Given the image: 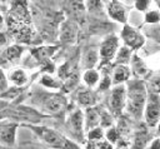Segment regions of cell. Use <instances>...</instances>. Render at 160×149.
<instances>
[{"label":"cell","instance_id":"6","mask_svg":"<svg viewBox=\"0 0 160 149\" xmlns=\"http://www.w3.org/2000/svg\"><path fill=\"white\" fill-rule=\"evenodd\" d=\"M125 99H126V89L122 84H118L114 86V89L110 93L109 96V109L112 115H120L124 106H125Z\"/></svg>","mask_w":160,"mask_h":149},{"label":"cell","instance_id":"13","mask_svg":"<svg viewBox=\"0 0 160 149\" xmlns=\"http://www.w3.org/2000/svg\"><path fill=\"white\" fill-rule=\"evenodd\" d=\"M84 120H85V128H86L88 131L90 129L98 126L100 124V110H99V108H95V106L86 108Z\"/></svg>","mask_w":160,"mask_h":149},{"label":"cell","instance_id":"24","mask_svg":"<svg viewBox=\"0 0 160 149\" xmlns=\"http://www.w3.org/2000/svg\"><path fill=\"white\" fill-rule=\"evenodd\" d=\"M21 53H22V48H21V46H19V45H12V46H9V48L5 50L4 55H5V58H6L8 60L15 61V60H18V59L20 58Z\"/></svg>","mask_w":160,"mask_h":149},{"label":"cell","instance_id":"35","mask_svg":"<svg viewBox=\"0 0 160 149\" xmlns=\"http://www.w3.org/2000/svg\"><path fill=\"white\" fill-rule=\"evenodd\" d=\"M8 88V83H6V78H5V74L4 71L0 69V91L4 93Z\"/></svg>","mask_w":160,"mask_h":149},{"label":"cell","instance_id":"2","mask_svg":"<svg viewBox=\"0 0 160 149\" xmlns=\"http://www.w3.org/2000/svg\"><path fill=\"white\" fill-rule=\"evenodd\" d=\"M28 126L49 148H52V149H80V146L76 143H74L72 140H70L69 138H66L64 134L59 133L55 129H51L48 126H41V125H34V124H30Z\"/></svg>","mask_w":160,"mask_h":149},{"label":"cell","instance_id":"16","mask_svg":"<svg viewBox=\"0 0 160 149\" xmlns=\"http://www.w3.org/2000/svg\"><path fill=\"white\" fill-rule=\"evenodd\" d=\"M78 103L82 106H94L96 103V95L90 89H81L78 93Z\"/></svg>","mask_w":160,"mask_h":149},{"label":"cell","instance_id":"14","mask_svg":"<svg viewBox=\"0 0 160 149\" xmlns=\"http://www.w3.org/2000/svg\"><path fill=\"white\" fill-rule=\"evenodd\" d=\"M66 8L71 16L76 20H82L84 14H85V4L82 0H68L66 1Z\"/></svg>","mask_w":160,"mask_h":149},{"label":"cell","instance_id":"36","mask_svg":"<svg viewBox=\"0 0 160 149\" xmlns=\"http://www.w3.org/2000/svg\"><path fill=\"white\" fill-rule=\"evenodd\" d=\"M110 84H111V80H110V78L106 75V76L104 78V80L101 81V84H100V86H99V90H106V89L110 86Z\"/></svg>","mask_w":160,"mask_h":149},{"label":"cell","instance_id":"33","mask_svg":"<svg viewBox=\"0 0 160 149\" xmlns=\"http://www.w3.org/2000/svg\"><path fill=\"white\" fill-rule=\"evenodd\" d=\"M96 149H114L112 144L109 140H98L96 143Z\"/></svg>","mask_w":160,"mask_h":149},{"label":"cell","instance_id":"29","mask_svg":"<svg viewBox=\"0 0 160 149\" xmlns=\"http://www.w3.org/2000/svg\"><path fill=\"white\" fill-rule=\"evenodd\" d=\"M145 21H146L148 24H151V25L159 24V23H160V13L156 11V10L149 11V13L145 15Z\"/></svg>","mask_w":160,"mask_h":149},{"label":"cell","instance_id":"8","mask_svg":"<svg viewBox=\"0 0 160 149\" xmlns=\"http://www.w3.org/2000/svg\"><path fill=\"white\" fill-rule=\"evenodd\" d=\"M121 38L125 43V46H128L131 50H138L140 49L144 43H145V38L141 33H139L136 29H134L130 25H125L122 28L121 31Z\"/></svg>","mask_w":160,"mask_h":149},{"label":"cell","instance_id":"15","mask_svg":"<svg viewBox=\"0 0 160 149\" xmlns=\"http://www.w3.org/2000/svg\"><path fill=\"white\" fill-rule=\"evenodd\" d=\"M130 78V69L126 65H118L114 71H112V79L111 83L118 85V84H122L124 81H126Z\"/></svg>","mask_w":160,"mask_h":149},{"label":"cell","instance_id":"4","mask_svg":"<svg viewBox=\"0 0 160 149\" xmlns=\"http://www.w3.org/2000/svg\"><path fill=\"white\" fill-rule=\"evenodd\" d=\"M11 118L15 120H22V121H29V123H38L40 119L44 118V114L38 113L36 110L28 108V106H16L11 110H5L4 113H0V118Z\"/></svg>","mask_w":160,"mask_h":149},{"label":"cell","instance_id":"37","mask_svg":"<svg viewBox=\"0 0 160 149\" xmlns=\"http://www.w3.org/2000/svg\"><path fill=\"white\" fill-rule=\"evenodd\" d=\"M149 149H160V139L158 138V139H155V140H152V143L150 144V146H149Z\"/></svg>","mask_w":160,"mask_h":149},{"label":"cell","instance_id":"40","mask_svg":"<svg viewBox=\"0 0 160 149\" xmlns=\"http://www.w3.org/2000/svg\"><path fill=\"white\" fill-rule=\"evenodd\" d=\"M156 1H158V4H159V5H160V0H156Z\"/></svg>","mask_w":160,"mask_h":149},{"label":"cell","instance_id":"30","mask_svg":"<svg viewBox=\"0 0 160 149\" xmlns=\"http://www.w3.org/2000/svg\"><path fill=\"white\" fill-rule=\"evenodd\" d=\"M104 8L102 0H88V9L92 13H99Z\"/></svg>","mask_w":160,"mask_h":149},{"label":"cell","instance_id":"18","mask_svg":"<svg viewBox=\"0 0 160 149\" xmlns=\"http://www.w3.org/2000/svg\"><path fill=\"white\" fill-rule=\"evenodd\" d=\"M56 50V46H42V48H38L34 49L31 51V54L36 58V60L39 61H46Z\"/></svg>","mask_w":160,"mask_h":149},{"label":"cell","instance_id":"21","mask_svg":"<svg viewBox=\"0 0 160 149\" xmlns=\"http://www.w3.org/2000/svg\"><path fill=\"white\" fill-rule=\"evenodd\" d=\"M10 80H11V83L14 85L22 86L28 81V75H26L25 70H22V69H15L14 71L10 73Z\"/></svg>","mask_w":160,"mask_h":149},{"label":"cell","instance_id":"5","mask_svg":"<svg viewBox=\"0 0 160 149\" xmlns=\"http://www.w3.org/2000/svg\"><path fill=\"white\" fill-rule=\"evenodd\" d=\"M144 115L146 124L152 128L156 126L160 121V99L158 94L150 93L146 99V104L144 108Z\"/></svg>","mask_w":160,"mask_h":149},{"label":"cell","instance_id":"31","mask_svg":"<svg viewBox=\"0 0 160 149\" xmlns=\"http://www.w3.org/2000/svg\"><path fill=\"white\" fill-rule=\"evenodd\" d=\"M105 136H106V139H108L110 143H116L118 139L120 138V135H119V133H118V130H116L115 128H110V129L108 130V133L105 134Z\"/></svg>","mask_w":160,"mask_h":149},{"label":"cell","instance_id":"7","mask_svg":"<svg viewBox=\"0 0 160 149\" xmlns=\"http://www.w3.org/2000/svg\"><path fill=\"white\" fill-rule=\"evenodd\" d=\"M66 128L70 133V135L79 141H84V114L81 110H75L70 114L68 121H66Z\"/></svg>","mask_w":160,"mask_h":149},{"label":"cell","instance_id":"28","mask_svg":"<svg viewBox=\"0 0 160 149\" xmlns=\"http://www.w3.org/2000/svg\"><path fill=\"white\" fill-rule=\"evenodd\" d=\"M88 138L90 141H98V140H101L104 138V133H102V129L101 128H92L89 130V134H88Z\"/></svg>","mask_w":160,"mask_h":149},{"label":"cell","instance_id":"22","mask_svg":"<svg viewBox=\"0 0 160 149\" xmlns=\"http://www.w3.org/2000/svg\"><path fill=\"white\" fill-rule=\"evenodd\" d=\"M115 56H116V60H115L116 64L126 65L131 59V49H129L128 46H122L116 51Z\"/></svg>","mask_w":160,"mask_h":149},{"label":"cell","instance_id":"20","mask_svg":"<svg viewBox=\"0 0 160 149\" xmlns=\"http://www.w3.org/2000/svg\"><path fill=\"white\" fill-rule=\"evenodd\" d=\"M98 59H99V55H98V51L94 50V49H90L88 50L84 56H82V66L88 70V69H92V66L98 63Z\"/></svg>","mask_w":160,"mask_h":149},{"label":"cell","instance_id":"23","mask_svg":"<svg viewBox=\"0 0 160 149\" xmlns=\"http://www.w3.org/2000/svg\"><path fill=\"white\" fill-rule=\"evenodd\" d=\"M82 79L85 81V84L91 88V86H94V85L98 84V81H99V73L96 70H94V69H88L84 73Z\"/></svg>","mask_w":160,"mask_h":149},{"label":"cell","instance_id":"34","mask_svg":"<svg viewBox=\"0 0 160 149\" xmlns=\"http://www.w3.org/2000/svg\"><path fill=\"white\" fill-rule=\"evenodd\" d=\"M149 4H150V0H136L135 6H136V9H138V10L144 11V10H146V9H148Z\"/></svg>","mask_w":160,"mask_h":149},{"label":"cell","instance_id":"32","mask_svg":"<svg viewBox=\"0 0 160 149\" xmlns=\"http://www.w3.org/2000/svg\"><path fill=\"white\" fill-rule=\"evenodd\" d=\"M149 35H150L151 38H154L155 40L160 41V24H155V25L150 29Z\"/></svg>","mask_w":160,"mask_h":149},{"label":"cell","instance_id":"3","mask_svg":"<svg viewBox=\"0 0 160 149\" xmlns=\"http://www.w3.org/2000/svg\"><path fill=\"white\" fill-rule=\"evenodd\" d=\"M38 104L41 109V111L50 114V115H58L62 113L66 108V99L64 95L58 94V93H49L40 95L38 98Z\"/></svg>","mask_w":160,"mask_h":149},{"label":"cell","instance_id":"11","mask_svg":"<svg viewBox=\"0 0 160 149\" xmlns=\"http://www.w3.org/2000/svg\"><path fill=\"white\" fill-rule=\"evenodd\" d=\"M16 123H9L0 126V144L10 148L15 144V136H16Z\"/></svg>","mask_w":160,"mask_h":149},{"label":"cell","instance_id":"1","mask_svg":"<svg viewBox=\"0 0 160 149\" xmlns=\"http://www.w3.org/2000/svg\"><path fill=\"white\" fill-rule=\"evenodd\" d=\"M146 99H148V90L145 83L139 79L130 81L125 99V106L130 116H132L136 120L141 119L146 104Z\"/></svg>","mask_w":160,"mask_h":149},{"label":"cell","instance_id":"12","mask_svg":"<svg viewBox=\"0 0 160 149\" xmlns=\"http://www.w3.org/2000/svg\"><path fill=\"white\" fill-rule=\"evenodd\" d=\"M108 14L111 19L119 21V23H126V9L122 4H120L116 0H112L108 6Z\"/></svg>","mask_w":160,"mask_h":149},{"label":"cell","instance_id":"26","mask_svg":"<svg viewBox=\"0 0 160 149\" xmlns=\"http://www.w3.org/2000/svg\"><path fill=\"white\" fill-rule=\"evenodd\" d=\"M149 89H150V93H154V94H160V74H156L154 75L150 80H149Z\"/></svg>","mask_w":160,"mask_h":149},{"label":"cell","instance_id":"10","mask_svg":"<svg viewBox=\"0 0 160 149\" xmlns=\"http://www.w3.org/2000/svg\"><path fill=\"white\" fill-rule=\"evenodd\" d=\"M78 33H79L78 24L72 20H68V21H64L60 26L59 39L64 44H74L78 39Z\"/></svg>","mask_w":160,"mask_h":149},{"label":"cell","instance_id":"39","mask_svg":"<svg viewBox=\"0 0 160 149\" xmlns=\"http://www.w3.org/2000/svg\"><path fill=\"white\" fill-rule=\"evenodd\" d=\"M156 134H158V135L160 136V121L158 123V131H156Z\"/></svg>","mask_w":160,"mask_h":149},{"label":"cell","instance_id":"27","mask_svg":"<svg viewBox=\"0 0 160 149\" xmlns=\"http://www.w3.org/2000/svg\"><path fill=\"white\" fill-rule=\"evenodd\" d=\"M100 125L104 128H109L112 125V116L110 113H108L106 110H101L100 109Z\"/></svg>","mask_w":160,"mask_h":149},{"label":"cell","instance_id":"19","mask_svg":"<svg viewBox=\"0 0 160 149\" xmlns=\"http://www.w3.org/2000/svg\"><path fill=\"white\" fill-rule=\"evenodd\" d=\"M149 141H150V135L148 134L146 129H141L134 136L132 149H145V146H146V144Z\"/></svg>","mask_w":160,"mask_h":149},{"label":"cell","instance_id":"17","mask_svg":"<svg viewBox=\"0 0 160 149\" xmlns=\"http://www.w3.org/2000/svg\"><path fill=\"white\" fill-rule=\"evenodd\" d=\"M131 66H132L134 74H135L138 78H142V76H145V75L149 73L148 66L145 65V63H144L138 55H134V56H132V59H131Z\"/></svg>","mask_w":160,"mask_h":149},{"label":"cell","instance_id":"9","mask_svg":"<svg viewBox=\"0 0 160 149\" xmlns=\"http://www.w3.org/2000/svg\"><path fill=\"white\" fill-rule=\"evenodd\" d=\"M119 48V40L115 35H109L106 36L101 45H100V50H99V55L102 60V63H109L116 54Z\"/></svg>","mask_w":160,"mask_h":149},{"label":"cell","instance_id":"38","mask_svg":"<svg viewBox=\"0 0 160 149\" xmlns=\"http://www.w3.org/2000/svg\"><path fill=\"white\" fill-rule=\"evenodd\" d=\"M22 149H41V148H39V146H35V145H31V144H26V145H24V146H21Z\"/></svg>","mask_w":160,"mask_h":149},{"label":"cell","instance_id":"25","mask_svg":"<svg viewBox=\"0 0 160 149\" xmlns=\"http://www.w3.org/2000/svg\"><path fill=\"white\" fill-rule=\"evenodd\" d=\"M40 83L42 85H45L46 88H51V89H58L61 86V83H59L58 80H55L54 78H51L50 75H42Z\"/></svg>","mask_w":160,"mask_h":149}]
</instances>
